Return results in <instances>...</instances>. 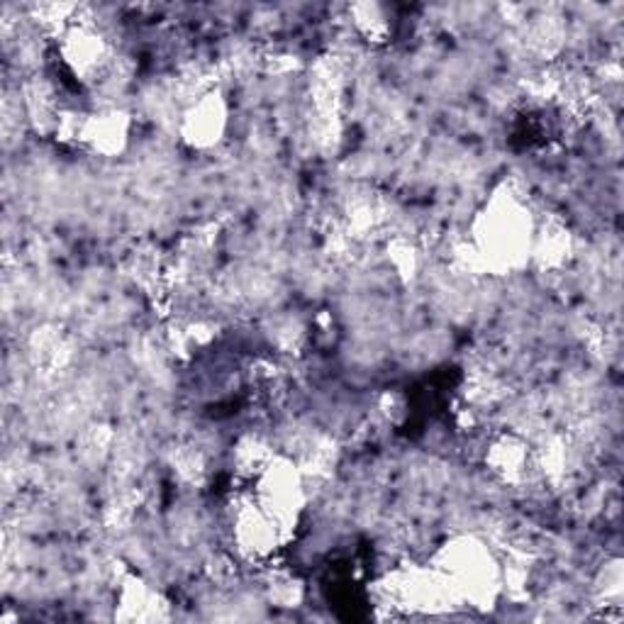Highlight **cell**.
<instances>
[{
	"label": "cell",
	"mask_w": 624,
	"mask_h": 624,
	"mask_svg": "<svg viewBox=\"0 0 624 624\" xmlns=\"http://www.w3.org/2000/svg\"><path fill=\"white\" fill-rule=\"evenodd\" d=\"M224 124V108L218 95H205L203 101H198L189 115L183 120L185 137L193 144H212L220 137Z\"/></svg>",
	"instance_id": "cell-1"
}]
</instances>
